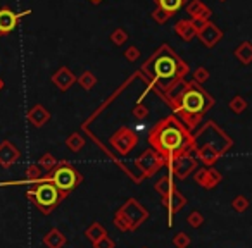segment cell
Here are the masks:
<instances>
[{"label": "cell", "mask_w": 252, "mask_h": 248, "mask_svg": "<svg viewBox=\"0 0 252 248\" xmlns=\"http://www.w3.org/2000/svg\"><path fill=\"white\" fill-rule=\"evenodd\" d=\"M93 2H99V0H93Z\"/></svg>", "instance_id": "obj_29"}, {"label": "cell", "mask_w": 252, "mask_h": 248, "mask_svg": "<svg viewBox=\"0 0 252 248\" xmlns=\"http://www.w3.org/2000/svg\"><path fill=\"white\" fill-rule=\"evenodd\" d=\"M26 198L36 205L42 214L49 215L50 212L66 198L61 192H59L55 186H54L50 181H43V183L35 184L33 188H30L26 192Z\"/></svg>", "instance_id": "obj_3"}, {"label": "cell", "mask_w": 252, "mask_h": 248, "mask_svg": "<svg viewBox=\"0 0 252 248\" xmlns=\"http://www.w3.org/2000/svg\"><path fill=\"white\" fill-rule=\"evenodd\" d=\"M149 142L154 147V152H157L166 162H171L173 159L181 155H188L190 148L194 147V140L175 117L161 121L150 133Z\"/></svg>", "instance_id": "obj_1"}, {"label": "cell", "mask_w": 252, "mask_h": 248, "mask_svg": "<svg viewBox=\"0 0 252 248\" xmlns=\"http://www.w3.org/2000/svg\"><path fill=\"white\" fill-rule=\"evenodd\" d=\"M116 212H118L123 221L126 222L128 231L138 230V228L149 219V211H147L142 203H138V200L135 198H128V202H125V205L119 207Z\"/></svg>", "instance_id": "obj_5"}, {"label": "cell", "mask_w": 252, "mask_h": 248, "mask_svg": "<svg viewBox=\"0 0 252 248\" xmlns=\"http://www.w3.org/2000/svg\"><path fill=\"white\" fill-rule=\"evenodd\" d=\"M164 159L161 157L157 152L154 150H147L145 154H142L140 157L137 159V162H135V165H137L138 169L142 171V177H150L154 173H157V171L164 165Z\"/></svg>", "instance_id": "obj_6"}, {"label": "cell", "mask_w": 252, "mask_h": 248, "mask_svg": "<svg viewBox=\"0 0 252 248\" xmlns=\"http://www.w3.org/2000/svg\"><path fill=\"white\" fill-rule=\"evenodd\" d=\"M66 243H68V240H66V236L57 228H52V230L43 236V245H45L47 248H64Z\"/></svg>", "instance_id": "obj_13"}, {"label": "cell", "mask_w": 252, "mask_h": 248, "mask_svg": "<svg viewBox=\"0 0 252 248\" xmlns=\"http://www.w3.org/2000/svg\"><path fill=\"white\" fill-rule=\"evenodd\" d=\"M232 107H233V109H237V110H235V112H240V110H238V109H242V107H244V102L235 100V102H233V104H232Z\"/></svg>", "instance_id": "obj_28"}, {"label": "cell", "mask_w": 252, "mask_h": 248, "mask_svg": "<svg viewBox=\"0 0 252 248\" xmlns=\"http://www.w3.org/2000/svg\"><path fill=\"white\" fill-rule=\"evenodd\" d=\"M47 119H49V114L42 107H35L33 112H30V121H33L35 126H42Z\"/></svg>", "instance_id": "obj_18"}, {"label": "cell", "mask_w": 252, "mask_h": 248, "mask_svg": "<svg viewBox=\"0 0 252 248\" xmlns=\"http://www.w3.org/2000/svg\"><path fill=\"white\" fill-rule=\"evenodd\" d=\"M93 247H95V248H114L116 243H114V241H112L109 236H104L102 240L97 241V243L93 245Z\"/></svg>", "instance_id": "obj_26"}, {"label": "cell", "mask_w": 252, "mask_h": 248, "mask_svg": "<svg viewBox=\"0 0 252 248\" xmlns=\"http://www.w3.org/2000/svg\"><path fill=\"white\" fill-rule=\"evenodd\" d=\"M195 183L202 186L204 190H213L221 183V174L213 167H204L195 173Z\"/></svg>", "instance_id": "obj_10"}, {"label": "cell", "mask_w": 252, "mask_h": 248, "mask_svg": "<svg viewBox=\"0 0 252 248\" xmlns=\"http://www.w3.org/2000/svg\"><path fill=\"white\" fill-rule=\"evenodd\" d=\"M175 186V183H173V179L169 176H164L161 177L159 181H157L156 184H154V190H156L157 193H159L161 196H166L169 193V190Z\"/></svg>", "instance_id": "obj_16"}, {"label": "cell", "mask_w": 252, "mask_h": 248, "mask_svg": "<svg viewBox=\"0 0 252 248\" xmlns=\"http://www.w3.org/2000/svg\"><path fill=\"white\" fill-rule=\"evenodd\" d=\"M81 85H83L85 88H90L93 85V79L90 78V76H83V78H81Z\"/></svg>", "instance_id": "obj_27"}, {"label": "cell", "mask_w": 252, "mask_h": 248, "mask_svg": "<svg viewBox=\"0 0 252 248\" xmlns=\"http://www.w3.org/2000/svg\"><path fill=\"white\" fill-rule=\"evenodd\" d=\"M152 71H154V76L159 79H175L180 68H178V62L175 60V57L161 55L154 60Z\"/></svg>", "instance_id": "obj_7"}, {"label": "cell", "mask_w": 252, "mask_h": 248, "mask_svg": "<svg viewBox=\"0 0 252 248\" xmlns=\"http://www.w3.org/2000/svg\"><path fill=\"white\" fill-rule=\"evenodd\" d=\"M232 207L237 212H240V214H242V212H245L249 209V200L245 198L244 195H238V196H235V198H233Z\"/></svg>", "instance_id": "obj_22"}, {"label": "cell", "mask_w": 252, "mask_h": 248, "mask_svg": "<svg viewBox=\"0 0 252 248\" xmlns=\"http://www.w3.org/2000/svg\"><path fill=\"white\" fill-rule=\"evenodd\" d=\"M45 181H50L62 195L68 196L69 193L73 192V190H76L78 184L81 183V174L78 173L71 164L61 162V164L55 165V167L47 174Z\"/></svg>", "instance_id": "obj_4"}, {"label": "cell", "mask_w": 252, "mask_h": 248, "mask_svg": "<svg viewBox=\"0 0 252 248\" xmlns=\"http://www.w3.org/2000/svg\"><path fill=\"white\" fill-rule=\"evenodd\" d=\"M85 236L95 245L97 241H100L104 236H107V231L100 222H92V224L87 228V231H85Z\"/></svg>", "instance_id": "obj_15"}, {"label": "cell", "mask_w": 252, "mask_h": 248, "mask_svg": "<svg viewBox=\"0 0 252 248\" xmlns=\"http://www.w3.org/2000/svg\"><path fill=\"white\" fill-rule=\"evenodd\" d=\"M18 159H19V150L12 147L11 143L5 142L0 145V164L4 165V167L12 165Z\"/></svg>", "instance_id": "obj_12"}, {"label": "cell", "mask_w": 252, "mask_h": 248, "mask_svg": "<svg viewBox=\"0 0 252 248\" xmlns=\"http://www.w3.org/2000/svg\"><path fill=\"white\" fill-rule=\"evenodd\" d=\"M187 221L192 228H200V226L204 224V215L200 214V212L194 211V212H190V215L187 217Z\"/></svg>", "instance_id": "obj_24"}, {"label": "cell", "mask_w": 252, "mask_h": 248, "mask_svg": "<svg viewBox=\"0 0 252 248\" xmlns=\"http://www.w3.org/2000/svg\"><path fill=\"white\" fill-rule=\"evenodd\" d=\"M195 167H197V162H195V159L190 157V155H181V157H176L171 160V173L175 174L178 179L188 177V174L194 173Z\"/></svg>", "instance_id": "obj_9"}, {"label": "cell", "mask_w": 252, "mask_h": 248, "mask_svg": "<svg viewBox=\"0 0 252 248\" xmlns=\"http://www.w3.org/2000/svg\"><path fill=\"white\" fill-rule=\"evenodd\" d=\"M135 143H137L135 135H131V133L126 131V129H121V131L112 138V145L118 148L119 154H128V152L135 147Z\"/></svg>", "instance_id": "obj_11"}, {"label": "cell", "mask_w": 252, "mask_h": 248, "mask_svg": "<svg viewBox=\"0 0 252 248\" xmlns=\"http://www.w3.org/2000/svg\"><path fill=\"white\" fill-rule=\"evenodd\" d=\"M68 147L71 148V150H73V152H78L81 147H83V140H81L78 135L69 136V140H68Z\"/></svg>", "instance_id": "obj_25"}, {"label": "cell", "mask_w": 252, "mask_h": 248, "mask_svg": "<svg viewBox=\"0 0 252 248\" xmlns=\"http://www.w3.org/2000/svg\"><path fill=\"white\" fill-rule=\"evenodd\" d=\"M54 81H55V85H57L59 88H62V90H66V88L71 85V81H73V78L69 76L68 71H61L59 74L54 76Z\"/></svg>", "instance_id": "obj_19"}, {"label": "cell", "mask_w": 252, "mask_h": 248, "mask_svg": "<svg viewBox=\"0 0 252 248\" xmlns=\"http://www.w3.org/2000/svg\"><path fill=\"white\" fill-rule=\"evenodd\" d=\"M211 106H213V100L207 97V93H204L197 87H188L183 93L180 95L178 100H176V110L188 121L190 126H195L197 119Z\"/></svg>", "instance_id": "obj_2"}, {"label": "cell", "mask_w": 252, "mask_h": 248, "mask_svg": "<svg viewBox=\"0 0 252 248\" xmlns=\"http://www.w3.org/2000/svg\"><path fill=\"white\" fill-rule=\"evenodd\" d=\"M38 165H40V167H43V169H45V171H52L54 167L57 165V162H55V159H54L50 154H45L42 159H40Z\"/></svg>", "instance_id": "obj_23"}, {"label": "cell", "mask_w": 252, "mask_h": 248, "mask_svg": "<svg viewBox=\"0 0 252 248\" xmlns=\"http://www.w3.org/2000/svg\"><path fill=\"white\" fill-rule=\"evenodd\" d=\"M18 24V18L12 11L9 9H2L0 11V33H11L12 30L16 28Z\"/></svg>", "instance_id": "obj_14"}, {"label": "cell", "mask_w": 252, "mask_h": 248, "mask_svg": "<svg viewBox=\"0 0 252 248\" xmlns=\"http://www.w3.org/2000/svg\"><path fill=\"white\" fill-rule=\"evenodd\" d=\"M190 243H192V240L187 233H176L175 238H173V245H175L176 248H188Z\"/></svg>", "instance_id": "obj_20"}, {"label": "cell", "mask_w": 252, "mask_h": 248, "mask_svg": "<svg viewBox=\"0 0 252 248\" xmlns=\"http://www.w3.org/2000/svg\"><path fill=\"white\" fill-rule=\"evenodd\" d=\"M199 157H200V160H202L206 165H213L214 162H216V159L219 157V154H218V150H216V148L206 147V148H202V150L199 152Z\"/></svg>", "instance_id": "obj_17"}, {"label": "cell", "mask_w": 252, "mask_h": 248, "mask_svg": "<svg viewBox=\"0 0 252 248\" xmlns=\"http://www.w3.org/2000/svg\"><path fill=\"white\" fill-rule=\"evenodd\" d=\"M159 4H161V7H162V11L175 12V11H178V9L181 7L183 0H159Z\"/></svg>", "instance_id": "obj_21"}, {"label": "cell", "mask_w": 252, "mask_h": 248, "mask_svg": "<svg viewBox=\"0 0 252 248\" xmlns=\"http://www.w3.org/2000/svg\"><path fill=\"white\" fill-rule=\"evenodd\" d=\"M162 203L168 209V226H173V217H175L176 212H180L187 205V198L183 196V193H180V190L176 186H173L169 190V193L166 196H162Z\"/></svg>", "instance_id": "obj_8"}]
</instances>
